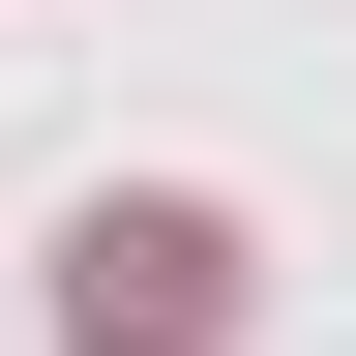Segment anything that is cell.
Here are the masks:
<instances>
[{"instance_id":"1","label":"cell","mask_w":356,"mask_h":356,"mask_svg":"<svg viewBox=\"0 0 356 356\" xmlns=\"http://www.w3.org/2000/svg\"><path fill=\"white\" fill-rule=\"evenodd\" d=\"M60 327L89 356H208V327H238V208H89V238H60Z\"/></svg>"}]
</instances>
